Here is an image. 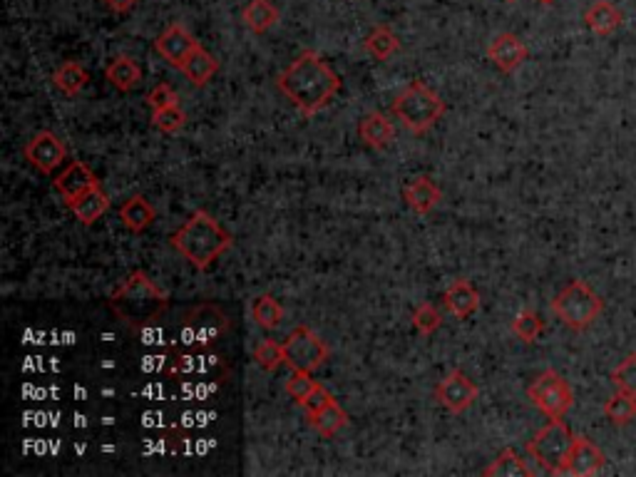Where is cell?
Wrapping results in <instances>:
<instances>
[{
	"instance_id": "6da1fadb",
	"label": "cell",
	"mask_w": 636,
	"mask_h": 477,
	"mask_svg": "<svg viewBox=\"0 0 636 477\" xmlns=\"http://www.w3.org/2000/svg\"><path fill=\"white\" fill-rule=\"evenodd\" d=\"M276 87L294 102L301 115L314 117L338 95L341 78L321 55L306 50L276 78Z\"/></svg>"
},
{
	"instance_id": "7a4b0ae2",
	"label": "cell",
	"mask_w": 636,
	"mask_h": 477,
	"mask_svg": "<svg viewBox=\"0 0 636 477\" xmlns=\"http://www.w3.org/2000/svg\"><path fill=\"white\" fill-rule=\"evenodd\" d=\"M169 241H172L174 251H179L199 271H207L219 256L227 254L234 246L232 234L204 209L194 212Z\"/></svg>"
},
{
	"instance_id": "3957f363",
	"label": "cell",
	"mask_w": 636,
	"mask_h": 477,
	"mask_svg": "<svg viewBox=\"0 0 636 477\" xmlns=\"http://www.w3.org/2000/svg\"><path fill=\"white\" fill-rule=\"evenodd\" d=\"M112 311L132 328L150 326L167 311L169 296L159 289L145 271H132L125 281L115 289L110 299Z\"/></svg>"
},
{
	"instance_id": "277c9868",
	"label": "cell",
	"mask_w": 636,
	"mask_h": 477,
	"mask_svg": "<svg viewBox=\"0 0 636 477\" xmlns=\"http://www.w3.org/2000/svg\"><path fill=\"white\" fill-rule=\"evenodd\" d=\"M445 110H448V105H445L443 97L420 80L410 82L391 105L393 117H398L400 125L413 135H425L428 130H433L440 117L445 115Z\"/></svg>"
},
{
	"instance_id": "5b68a950",
	"label": "cell",
	"mask_w": 636,
	"mask_h": 477,
	"mask_svg": "<svg viewBox=\"0 0 636 477\" xmlns=\"http://www.w3.org/2000/svg\"><path fill=\"white\" fill-rule=\"evenodd\" d=\"M604 299L582 279H574L564 286L552 299V314H555L569 331L582 333L602 316Z\"/></svg>"
},
{
	"instance_id": "8992f818",
	"label": "cell",
	"mask_w": 636,
	"mask_h": 477,
	"mask_svg": "<svg viewBox=\"0 0 636 477\" xmlns=\"http://www.w3.org/2000/svg\"><path fill=\"white\" fill-rule=\"evenodd\" d=\"M572 445L574 433L569 430V425L562 418H555L527 443V453L550 475H564V465H567Z\"/></svg>"
},
{
	"instance_id": "52a82bcc",
	"label": "cell",
	"mask_w": 636,
	"mask_h": 477,
	"mask_svg": "<svg viewBox=\"0 0 636 477\" xmlns=\"http://www.w3.org/2000/svg\"><path fill=\"white\" fill-rule=\"evenodd\" d=\"M527 398H530L532 405H535L540 413H545L550 420L564 418L574 405L572 386L564 381V376L552 371V368L542 371L540 376L530 383Z\"/></svg>"
},
{
	"instance_id": "ba28073f",
	"label": "cell",
	"mask_w": 636,
	"mask_h": 477,
	"mask_svg": "<svg viewBox=\"0 0 636 477\" xmlns=\"http://www.w3.org/2000/svg\"><path fill=\"white\" fill-rule=\"evenodd\" d=\"M328 356H331V348L326 346V341L304 323L296 326L284 341V363L291 371L314 373L328 361Z\"/></svg>"
},
{
	"instance_id": "9c48e42d",
	"label": "cell",
	"mask_w": 636,
	"mask_h": 477,
	"mask_svg": "<svg viewBox=\"0 0 636 477\" xmlns=\"http://www.w3.org/2000/svg\"><path fill=\"white\" fill-rule=\"evenodd\" d=\"M477 396H480V391H477L475 383L470 381L463 371H458V368L450 371L448 376L438 383V388H435V398H438V403L455 415L473 408Z\"/></svg>"
},
{
	"instance_id": "30bf717a",
	"label": "cell",
	"mask_w": 636,
	"mask_h": 477,
	"mask_svg": "<svg viewBox=\"0 0 636 477\" xmlns=\"http://www.w3.org/2000/svg\"><path fill=\"white\" fill-rule=\"evenodd\" d=\"M23 155L40 174H53L65 162L68 150H65L63 140L58 135H53L50 130H43L35 137H30L28 145L23 147Z\"/></svg>"
},
{
	"instance_id": "8fae6325",
	"label": "cell",
	"mask_w": 636,
	"mask_h": 477,
	"mask_svg": "<svg viewBox=\"0 0 636 477\" xmlns=\"http://www.w3.org/2000/svg\"><path fill=\"white\" fill-rule=\"evenodd\" d=\"M197 48H199L197 38H194V35L189 33L182 23L167 25L164 33L155 40V50L159 53V58H164L169 65H172V68L177 70H182L184 60H187Z\"/></svg>"
},
{
	"instance_id": "7c38bea8",
	"label": "cell",
	"mask_w": 636,
	"mask_h": 477,
	"mask_svg": "<svg viewBox=\"0 0 636 477\" xmlns=\"http://www.w3.org/2000/svg\"><path fill=\"white\" fill-rule=\"evenodd\" d=\"M527 58H530V50L515 33H500L487 45V60L505 75L515 73Z\"/></svg>"
},
{
	"instance_id": "4fadbf2b",
	"label": "cell",
	"mask_w": 636,
	"mask_h": 477,
	"mask_svg": "<svg viewBox=\"0 0 636 477\" xmlns=\"http://www.w3.org/2000/svg\"><path fill=\"white\" fill-rule=\"evenodd\" d=\"M604 465H607V458H604L602 450L592 443L584 435H574V445L569 450L567 465H564V475L572 477H589L602 473Z\"/></svg>"
},
{
	"instance_id": "5bb4252c",
	"label": "cell",
	"mask_w": 636,
	"mask_h": 477,
	"mask_svg": "<svg viewBox=\"0 0 636 477\" xmlns=\"http://www.w3.org/2000/svg\"><path fill=\"white\" fill-rule=\"evenodd\" d=\"M403 199L415 214H430L443 199V192H440L438 184L433 182V177L428 174H418V177L408 179L403 187Z\"/></svg>"
},
{
	"instance_id": "9a60e30c",
	"label": "cell",
	"mask_w": 636,
	"mask_h": 477,
	"mask_svg": "<svg viewBox=\"0 0 636 477\" xmlns=\"http://www.w3.org/2000/svg\"><path fill=\"white\" fill-rule=\"evenodd\" d=\"M97 184H100V179L95 177V172H92L85 162H70L68 167L60 172V177H55V189H58L60 197L65 199V204L82 197V194L90 192Z\"/></svg>"
},
{
	"instance_id": "2e32d148",
	"label": "cell",
	"mask_w": 636,
	"mask_h": 477,
	"mask_svg": "<svg viewBox=\"0 0 636 477\" xmlns=\"http://www.w3.org/2000/svg\"><path fill=\"white\" fill-rule=\"evenodd\" d=\"M584 23L597 38H609L617 33L624 23V13L612 3V0H594L584 13Z\"/></svg>"
},
{
	"instance_id": "e0dca14e",
	"label": "cell",
	"mask_w": 636,
	"mask_h": 477,
	"mask_svg": "<svg viewBox=\"0 0 636 477\" xmlns=\"http://www.w3.org/2000/svg\"><path fill=\"white\" fill-rule=\"evenodd\" d=\"M445 311H450L455 318H470L480 309V294L468 279H455L443 294Z\"/></svg>"
},
{
	"instance_id": "ac0fdd59",
	"label": "cell",
	"mask_w": 636,
	"mask_h": 477,
	"mask_svg": "<svg viewBox=\"0 0 636 477\" xmlns=\"http://www.w3.org/2000/svg\"><path fill=\"white\" fill-rule=\"evenodd\" d=\"M70 212L75 214V219H78L80 224H85V227H92V224L97 222L100 217H105L107 209H110V197H107L105 192H102V187L97 184V187H92L90 192H85L82 197L73 199V202H68Z\"/></svg>"
},
{
	"instance_id": "d6986e66",
	"label": "cell",
	"mask_w": 636,
	"mask_h": 477,
	"mask_svg": "<svg viewBox=\"0 0 636 477\" xmlns=\"http://www.w3.org/2000/svg\"><path fill=\"white\" fill-rule=\"evenodd\" d=\"M358 135L366 142L371 150H386L388 145L396 137V130H393V122L388 120L381 112H368L361 122H358Z\"/></svg>"
},
{
	"instance_id": "ffe728a7",
	"label": "cell",
	"mask_w": 636,
	"mask_h": 477,
	"mask_svg": "<svg viewBox=\"0 0 636 477\" xmlns=\"http://www.w3.org/2000/svg\"><path fill=\"white\" fill-rule=\"evenodd\" d=\"M281 13L271 0H249V3L241 8V20H244L246 28L254 35H264L279 23Z\"/></svg>"
},
{
	"instance_id": "44dd1931",
	"label": "cell",
	"mask_w": 636,
	"mask_h": 477,
	"mask_svg": "<svg viewBox=\"0 0 636 477\" xmlns=\"http://www.w3.org/2000/svg\"><path fill=\"white\" fill-rule=\"evenodd\" d=\"M105 78L115 90L132 92L142 82V68L137 65L135 58H130V55H120V58H115L107 65Z\"/></svg>"
},
{
	"instance_id": "7402d4cb",
	"label": "cell",
	"mask_w": 636,
	"mask_h": 477,
	"mask_svg": "<svg viewBox=\"0 0 636 477\" xmlns=\"http://www.w3.org/2000/svg\"><path fill=\"white\" fill-rule=\"evenodd\" d=\"M120 219L132 234H142L157 219V209L145 197H132L120 207Z\"/></svg>"
},
{
	"instance_id": "603a6c76",
	"label": "cell",
	"mask_w": 636,
	"mask_h": 477,
	"mask_svg": "<svg viewBox=\"0 0 636 477\" xmlns=\"http://www.w3.org/2000/svg\"><path fill=\"white\" fill-rule=\"evenodd\" d=\"M363 50H366L373 60H378V63H386V60H391L400 50V40L388 25H376V28L363 38Z\"/></svg>"
},
{
	"instance_id": "cb8c5ba5",
	"label": "cell",
	"mask_w": 636,
	"mask_h": 477,
	"mask_svg": "<svg viewBox=\"0 0 636 477\" xmlns=\"http://www.w3.org/2000/svg\"><path fill=\"white\" fill-rule=\"evenodd\" d=\"M217 70H219V63L214 60L212 53H207V50L202 48V45H199V48L194 50V53L189 55L182 65V73L187 75V80L197 87L207 85V82L217 75Z\"/></svg>"
},
{
	"instance_id": "d4e9b609",
	"label": "cell",
	"mask_w": 636,
	"mask_h": 477,
	"mask_svg": "<svg viewBox=\"0 0 636 477\" xmlns=\"http://www.w3.org/2000/svg\"><path fill=\"white\" fill-rule=\"evenodd\" d=\"M485 477H532V470L527 468L525 460L517 455V450L505 448L485 470H482Z\"/></svg>"
},
{
	"instance_id": "484cf974",
	"label": "cell",
	"mask_w": 636,
	"mask_h": 477,
	"mask_svg": "<svg viewBox=\"0 0 636 477\" xmlns=\"http://www.w3.org/2000/svg\"><path fill=\"white\" fill-rule=\"evenodd\" d=\"M251 318L264 331H274L284 321V309H281V304L271 294H259L251 301Z\"/></svg>"
},
{
	"instance_id": "4316f807",
	"label": "cell",
	"mask_w": 636,
	"mask_h": 477,
	"mask_svg": "<svg viewBox=\"0 0 636 477\" xmlns=\"http://www.w3.org/2000/svg\"><path fill=\"white\" fill-rule=\"evenodd\" d=\"M309 420H311V428H314L321 438H333V435L341 433V430L348 425V413L336 403V400H331L321 413H316L314 418Z\"/></svg>"
},
{
	"instance_id": "83f0119b",
	"label": "cell",
	"mask_w": 636,
	"mask_h": 477,
	"mask_svg": "<svg viewBox=\"0 0 636 477\" xmlns=\"http://www.w3.org/2000/svg\"><path fill=\"white\" fill-rule=\"evenodd\" d=\"M53 82H55V87H58V90L63 92V95L75 97L82 90V87H85L87 82H90V75H87V70L82 68L80 63H75V60H68V63H63L58 70H55Z\"/></svg>"
},
{
	"instance_id": "f1b7e54d",
	"label": "cell",
	"mask_w": 636,
	"mask_h": 477,
	"mask_svg": "<svg viewBox=\"0 0 636 477\" xmlns=\"http://www.w3.org/2000/svg\"><path fill=\"white\" fill-rule=\"evenodd\" d=\"M602 410L604 415H607L609 423L617 425V428H624V425H629L636 418V396H632V393L617 391V396L609 398Z\"/></svg>"
},
{
	"instance_id": "f546056e",
	"label": "cell",
	"mask_w": 636,
	"mask_h": 477,
	"mask_svg": "<svg viewBox=\"0 0 636 477\" xmlns=\"http://www.w3.org/2000/svg\"><path fill=\"white\" fill-rule=\"evenodd\" d=\"M542 331H545V321H542V316L537 311L522 309L520 314L512 318V333L522 343H535L542 336Z\"/></svg>"
},
{
	"instance_id": "4dcf8cb0",
	"label": "cell",
	"mask_w": 636,
	"mask_h": 477,
	"mask_svg": "<svg viewBox=\"0 0 636 477\" xmlns=\"http://www.w3.org/2000/svg\"><path fill=\"white\" fill-rule=\"evenodd\" d=\"M152 125H155L159 132H164V135H174V132H179L187 125V112L179 105L152 110Z\"/></svg>"
},
{
	"instance_id": "1f68e13d",
	"label": "cell",
	"mask_w": 636,
	"mask_h": 477,
	"mask_svg": "<svg viewBox=\"0 0 636 477\" xmlns=\"http://www.w3.org/2000/svg\"><path fill=\"white\" fill-rule=\"evenodd\" d=\"M256 366L264 368V371H276V368L284 363V343H276L271 338L261 341L254 351Z\"/></svg>"
},
{
	"instance_id": "d6a6232c",
	"label": "cell",
	"mask_w": 636,
	"mask_h": 477,
	"mask_svg": "<svg viewBox=\"0 0 636 477\" xmlns=\"http://www.w3.org/2000/svg\"><path fill=\"white\" fill-rule=\"evenodd\" d=\"M413 326L415 331L423 333V336H433L440 326H443V314L435 309L433 304H420L413 311Z\"/></svg>"
},
{
	"instance_id": "836d02e7",
	"label": "cell",
	"mask_w": 636,
	"mask_h": 477,
	"mask_svg": "<svg viewBox=\"0 0 636 477\" xmlns=\"http://www.w3.org/2000/svg\"><path fill=\"white\" fill-rule=\"evenodd\" d=\"M612 383L617 391L632 393L636 396V353H629L622 363L612 371Z\"/></svg>"
},
{
	"instance_id": "e575fe53",
	"label": "cell",
	"mask_w": 636,
	"mask_h": 477,
	"mask_svg": "<svg viewBox=\"0 0 636 477\" xmlns=\"http://www.w3.org/2000/svg\"><path fill=\"white\" fill-rule=\"evenodd\" d=\"M314 388H316V381L311 378V373H304V371H294L289 381H286V393H289L296 403H301V400L309 396Z\"/></svg>"
},
{
	"instance_id": "d590c367",
	"label": "cell",
	"mask_w": 636,
	"mask_h": 477,
	"mask_svg": "<svg viewBox=\"0 0 636 477\" xmlns=\"http://www.w3.org/2000/svg\"><path fill=\"white\" fill-rule=\"evenodd\" d=\"M145 102L152 107V110H162V107L179 105V97H177V92H174L172 87L167 85V82H159L157 87H152V90L147 92Z\"/></svg>"
},
{
	"instance_id": "8d00e7d4",
	"label": "cell",
	"mask_w": 636,
	"mask_h": 477,
	"mask_svg": "<svg viewBox=\"0 0 636 477\" xmlns=\"http://www.w3.org/2000/svg\"><path fill=\"white\" fill-rule=\"evenodd\" d=\"M331 400H333L331 393H328L326 388L321 386V383H316L314 391H311L309 396H306L304 400H301L299 405H301V408H304V413L309 415V418H314V415H316V413H321V410L326 408V405L331 403Z\"/></svg>"
},
{
	"instance_id": "74e56055",
	"label": "cell",
	"mask_w": 636,
	"mask_h": 477,
	"mask_svg": "<svg viewBox=\"0 0 636 477\" xmlns=\"http://www.w3.org/2000/svg\"><path fill=\"white\" fill-rule=\"evenodd\" d=\"M102 3L107 5V8L112 10V13H130L132 8H135L137 3H140V0H102Z\"/></svg>"
},
{
	"instance_id": "f35d334b",
	"label": "cell",
	"mask_w": 636,
	"mask_h": 477,
	"mask_svg": "<svg viewBox=\"0 0 636 477\" xmlns=\"http://www.w3.org/2000/svg\"><path fill=\"white\" fill-rule=\"evenodd\" d=\"M537 3H542V5H547V8H550V5H555L557 0H537Z\"/></svg>"
},
{
	"instance_id": "ab89813d",
	"label": "cell",
	"mask_w": 636,
	"mask_h": 477,
	"mask_svg": "<svg viewBox=\"0 0 636 477\" xmlns=\"http://www.w3.org/2000/svg\"><path fill=\"white\" fill-rule=\"evenodd\" d=\"M507 3H515V0H507Z\"/></svg>"
}]
</instances>
